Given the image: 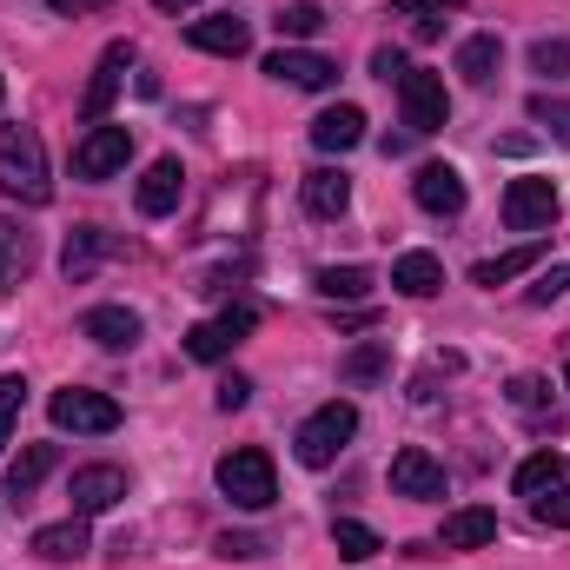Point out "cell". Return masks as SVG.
<instances>
[{
  "mask_svg": "<svg viewBox=\"0 0 570 570\" xmlns=\"http://www.w3.org/2000/svg\"><path fill=\"white\" fill-rule=\"evenodd\" d=\"M0 193L20 206H47L53 199V173H47V146L33 127H0Z\"/></svg>",
  "mask_w": 570,
  "mask_h": 570,
  "instance_id": "6da1fadb",
  "label": "cell"
},
{
  "mask_svg": "<svg viewBox=\"0 0 570 570\" xmlns=\"http://www.w3.org/2000/svg\"><path fill=\"white\" fill-rule=\"evenodd\" d=\"M213 478H219V491H226L239 511H266V504L279 498V471H273V458H266L259 444H239V451H226Z\"/></svg>",
  "mask_w": 570,
  "mask_h": 570,
  "instance_id": "7a4b0ae2",
  "label": "cell"
},
{
  "mask_svg": "<svg viewBox=\"0 0 570 570\" xmlns=\"http://www.w3.org/2000/svg\"><path fill=\"white\" fill-rule=\"evenodd\" d=\"M352 431H358V405H345V399H332V405H318L305 425H298V438H292V451H298V464L305 471H325L345 444H352Z\"/></svg>",
  "mask_w": 570,
  "mask_h": 570,
  "instance_id": "3957f363",
  "label": "cell"
},
{
  "mask_svg": "<svg viewBox=\"0 0 570 570\" xmlns=\"http://www.w3.org/2000/svg\"><path fill=\"white\" fill-rule=\"evenodd\" d=\"M47 412H53V425L73 431V438H107V431H120V405H114L107 392H87V385L53 392Z\"/></svg>",
  "mask_w": 570,
  "mask_h": 570,
  "instance_id": "277c9868",
  "label": "cell"
},
{
  "mask_svg": "<svg viewBox=\"0 0 570 570\" xmlns=\"http://www.w3.org/2000/svg\"><path fill=\"white\" fill-rule=\"evenodd\" d=\"M127 67H134V40H114V47L100 53V67H94L87 94H80V120H87V127H107V114H114V100H120Z\"/></svg>",
  "mask_w": 570,
  "mask_h": 570,
  "instance_id": "5b68a950",
  "label": "cell"
},
{
  "mask_svg": "<svg viewBox=\"0 0 570 570\" xmlns=\"http://www.w3.org/2000/svg\"><path fill=\"white\" fill-rule=\"evenodd\" d=\"M399 107H405V127H412V134H438V127L451 120V94H444V80H438V73H419V67H405V80H399Z\"/></svg>",
  "mask_w": 570,
  "mask_h": 570,
  "instance_id": "8992f818",
  "label": "cell"
},
{
  "mask_svg": "<svg viewBox=\"0 0 570 570\" xmlns=\"http://www.w3.org/2000/svg\"><path fill=\"white\" fill-rule=\"evenodd\" d=\"M558 219V186L551 179H511L504 186V226L511 233H551Z\"/></svg>",
  "mask_w": 570,
  "mask_h": 570,
  "instance_id": "52a82bcc",
  "label": "cell"
},
{
  "mask_svg": "<svg viewBox=\"0 0 570 570\" xmlns=\"http://www.w3.org/2000/svg\"><path fill=\"white\" fill-rule=\"evenodd\" d=\"M253 325H259V312H253V305H233V312H219V318H206V325H193V332H186V358L213 365V358H226Z\"/></svg>",
  "mask_w": 570,
  "mask_h": 570,
  "instance_id": "ba28073f",
  "label": "cell"
},
{
  "mask_svg": "<svg viewBox=\"0 0 570 570\" xmlns=\"http://www.w3.org/2000/svg\"><path fill=\"white\" fill-rule=\"evenodd\" d=\"M67 498H73V518H100V511H114L127 498V471L120 464H80Z\"/></svg>",
  "mask_w": 570,
  "mask_h": 570,
  "instance_id": "9c48e42d",
  "label": "cell"
},
{
  "mask_svg": "<svg viewBox=\"0 0 570 570\" xmlns=\"http://www.w3.org/2000/svg\"><path fill=\"white\" fill-rule=\"evenodd\" d=\"M127 159H134V134L127 127H94L87 140L73 146V173L80 179H114Z\"/></svg>",
  "mask_w": 570,
  "mask_h": 570,
  "instance_id": "30bf717a",
  "label": "cell"
},
{
  "mask_svg": "<svg viewBox=\"0 0 570 570\" xmlns=\"http://www.w3.org/2000/svg\"><path fill=\"white\" fill-rule=\"evenodd\" d=\"M266 73L285 80V87H305V94H325V87L338 80V67H332L325 53H305V47H279V53H266Z\"/></svg>",
  "mask_w": 570,
  "mask_h": 570,
  "instance_id": "8fae6325",
  "label": "cell"
},
{
  "mask_svg": "<svg viewBox=\"0 0 570 570\" xmlns=\"http://www.w3.org/2000/svg\"><path fill=\"white\" fill-rule=\"evenodd\" d=\"M186 40H193L199 53H219V60L253 53V27H246L239 13H206V20H193V27H186Z\"/></svg>",
  "mask_w": 570,
  "mask_h": 570,
  "instance_id": "7c38bea8",
  "label": "cell"
},
{
  "mask_svg": "<svg viewBox=\"0 0 570 570\" xmlns=\"http://www.w3.org/2000/svg\"><path fill=\"white\" fill-rule=\"evenodd\" d=\"M392 491L399 498H444V464L431 458L425 444H405L392 458Z\"/></svg>",
  "mask_w": 570,
  "mask_h": 570,
  "instance_id": "4fadbf2b",
  "label": "cell"
},
{
  "mask_svg": "<svg viewBox=\"0 0 570 570\" xmlns=\"http://www.w3.org/2000/svg\"><path fill=\"white\" fill-rule=\"evenodd\" d=\"M412 199H419L425 213H438V219H458V213H464V173H458V166H419Z\"/></svg>",
  "mask_w": 570,
  "mask_h": 570,
  "instance_id": "5bb4252c",
  "label": "cell"
},
{
  "mask_svg": "<svg viewBox=\"0 0 570 570\" xmlns=\"http://www.w3.org/2000/svg\"><path fill=\"white\" fill-rule=\"evenodd\" d=\"M80 332H87L100 352H134L140 312H127V305H94V312H80Z\"/></svg>",
  "mask_w": 570,
  "mask_h": 570,
  "instance_id": "9a60e30c",
  "label": "cell"
},
{
  "mask_svg": "<svg viewBox=\"0 0 570 570\" xmlns=\"http://www.w3.org/2000/svg\"><path fill=\"white\" fill-rule=\"evenodd\" d=\"M179 193H186V166H179V159H153L134 199H140V213H146V219H166V213L179 206Z\"/></svg>",
  "mask_w": 570,
  "mask_h": 570,
  "instance_id": "2e32d148",
  "label": "cell"
},
{
  "mask_svg": "<svg viewBox=\"0 0 570 570\" xmlns=\"http://www.w3.org/2000/svg\"><path fill=\"white\" fill-rule=\"evenodd\" d=\"M298 206H305L312 219H338V213L352 206V179H345V173H332V166H318V173H305V179H298Z\"/></svg>",
  "mask_w": 570,
  "mask_h": 570,
  "instance_id": "e0dca14e",
  "label": "cell"
},
{
  "mask_svg": "<svg viewBox=\"0 0 570 570\" xmlns=\"http://www.w3.org/2000/svg\"><path fill=\"white\" fill-rule=\"evenodd\" d=\"M114 253H120L114 233H100V226H73V233H67V253H60V273L80 285V279H94V266L114 259Z\"/></svg>",
  "mask_w": 570,
  "mask_h": 570,
  "instance_id": "ac0fdd59",
  "label": "cell"
},
{
  "mask_svg": "<svg viewBox=\"0 0 570 570\" xmlns=\"http://www.w3.org/2000/svg\"><path fill=\"white\" fill-rule=\"evenodd\" d=\"M385 372H392V338H365V345H352V352L338 358V385H352V392L379 385Z\"/></svg>",
  "mask_w": 570,
  "mask_h": 570,
  "instance_id": "d6986e66",
  "label": "cell"
},
{
  "mask_svg": "<svg viewBox=\"0 0 570 570\" xmlns=\"http://www.w3.org/2000/svg\"><path fill=\"white\" fill-rule=\"evenodd\" d=\"M53 464H60V444H27V451L7 464V498H13V504H27V498L47 484V471H53Z\"/></svg>",
  "mask_w": 570,
  "mask_h": 570,
  "instance_id": "ffe728a7",
  "label": "cell"
},
{
  "mask_svg": "<svg viewBox=\"0 0 570 570\" xmlns=\"http://www.w3.org/2000/svg\"><path fill=\"white\" fill-rule=\"evenodd\" d=\"M444 551H478V544H491L498 538V511H484V504H464V511H451L444 518Z\"/></svg>",
  "mask_w": 570,
  "mask_h": 570,
  "instance_id": "44dd1931",
  "label": "cell"
},
{
  "mask_svg": "<svg viewBox=\"0 0 570 570\" xmlns=\"http://www.w3.org/2000/svg\"><path fill=\"white\" fill-rule=\"evenodd\" d=\"M538 259H544V239H524V246H511V253H498V259H478V266H471V285L498 292V285H511L518 273H531Z\"/></svg>",
  "mask_w": 570,
  "mask_h": 570,
  "instance_id": "7402d4cb",
  "label": "cell"
},
{
  "mask_svg": "<svg viewBox=\"0 0 570 570\" xmlns=\"http://www.w3.org/2000/svg\"><path fill=\"white\" fill-rule=\"evenodd\" d=\"M358 140H365V114H358V107H325V114L312 120V146H318V153H352Z\"/></svg>",
  "mask_w": 570,
  "mask_h": 570,
  "instance_id": "603a6c76",
  "label": "cell"
},
{
  "mask_svg": "<svg viewBox=\"0 0 570 570\" xmlns=\"http://www.w3.org/2000/svg\"><path fill=\"white\" fill-rule=\"evenodd\" d=\"M33 558H47V564H73V558H87V518L40 524V531H33Z\"/></svg>",
  "mask_w": 570,
  "mask_h": 570,
  "instance_id": "cb8c5ba5",
  "label": "cell"
},
{
  "mask_svg": "<svg viewBox=\"0 0 570 570\" xmlns=\"http://www.w3.org/2000/svg\"><path fill=\"white\" fill-rule=\"evenodd\" d=\"M27 266H33V239H27V226H20V219H7V213H0V298L27 279Z\"/></svg>",
  "mask_w": 570,
  "mask_h": 570,
  "instance_id": "d4e9b609",
  "label": "cell"
},
{
  "mask_svg": "<svg viewBox=\"0 0 570 570\" xmlns=\"http://www.w3.org/2000/svg\"><path fill=\"white\" fill-rule=\"evenodd\" d=\"M498 60H504V40H498V33H471V40L458 47V73H464L471 87H491Z\"/></svg>",
  "mask_w": 570,
  "mask_h": 570,
  "instance_id": "484cf974",
  "label": "cell"
},
{
  "mask_svg": "<svg viewBox=\"0 0 570 570\" xmlns=\"http://www.w3.org/2000/svg\"><path fill=\"white\" fill-rule=\"evenodd\" d=\"M392 285H399L405 298H431V292H444V266H438L431 253H405V259L392 266Z\"/></svg>",
  "mask_w": 570,
  "mask_h": 570,
  "instance_id": "4316f807",
  "label": "cell"
},
{
  "mask_svg": "<svg viewBox=\"0 0 570 570\" xmlns=\"http://www.w3.org/2000/svg\"><path fill=\"white\" fill-rule=\"evenodd\" d=\"M511 484H518V498H544L551 484H564V451H531Z\"/></svg>",
  "mask_w": 570,
  "mask_h": 570,
  "instance_id": "83f0119b",
  "label": "cell"
},
{
  "mask_svg": "<svg viewBox=\"0 0 570 570\" xmlns=\"http://www.w3.org/2000/svg\"><path fill=\"white\" fill-rule=\"evenodd\" d=\"M464 7L471 0H392V13L419 27V40H438L444 33V13H464Z\"/></svg>",
  "mask_w": 570,
  "mask_h": 570,
  "instance_id": "f1b7e54d",
  "label": "cell"
},
{
  "mask_svg": "<svg viewBox=\"0 0 570 570\" xmlns=\"http://www.w3.org/2000/svg\"><path fill=\"white\" fill-rule=\"evenodd\" d=\"M312 285H318V298H332V305L345 298V305H352V298H365V292H372V273H365V266H318Z\"/></svg>",
  "mask_w": 570,
  "mask_h": 570,
  "instance_id": "f546056e",
  "label": "cell"
},
{
  "mask_svg": "<svg viewBox=\"0 0 570 570\" xmlns=\"http://www.w3.org/2000/svg\"><path fill=\"white\" fill-rule=\"evenodd\" d=\"M332 544H338V558H352V564H358V558H372V551H385V544H379V531H372V524H358V518H338V524H332Z\"/></svg>",
  "mask_w": 570,
  "mask_h": 570,
  "instance_id": "4dcf8cb0",
  "label": "cell"
},
{
  "mask_svg": "<svg viewBox=\"0 0 570 570\" xmlns=\"http://www.w3.org/2000/svg\"><path fill=\"white\" fill-rule=\"evenodd\" d=\"M531 120L551 134L558 146H570V100H551V94H531Z\"/></svg>",
  "mask_w": 570,
  "mask_h": 570,
  "instance_id": "1f68e13d",
  "label": "cell"
},
{
  "mask_svg": "<svg viewBox=\"0 0 570 570\" xmlns=\"http://www.w3.org/2000/svg\"><path fill=\"white\" fill-rule=\"evenodd\" d=\"M318 27H325V7H312V0H292V7L279 13V33H285V40H312Z\"/></svg>",
  "mask_w": 570,
  "mask_h": 570,
  "instance_id": "d6a6232c",
  "label": "cell"
},
{
  "mask_svg": "<svg viewBox=\"0 0 570 570\" xmlns=\"http://www.w3.org/2000/svg\"><path fill=\"white\" fill-rule=\"evenodd\" d=\"M531 511H538V524H551V531H570V484H551L544 498H531Z\"/></svg>",
  "mask_w": 570,
  "mask_h": 570,
  "instance_id": "836d02e7",
  "label": "cell"
},
{
  "mask_svg": "<svg viewBox=\"0 0 570 570\" xmlns=\"http://www.w3.org/2000/svg\"><path fill=\"white\" fill-rule=\"evenodd\" d=\"M531 67H538V73H551V80L570 73V40H538V47H531Z\"/></svg>",
  "mask_w": 570,
  "mask_h": 570,
  "instance_id": "e575fe53",
  "label": "cell"
},
{
  "mask_svg": "<svg viewBox=\"0 0 570 570\" xmlns=\"http://www.w3.org/2000/svg\"><path fill=\"white\" fill-rule=\"evenodd\" d=\"M20 405H27V385L20 379H0V451H7V431L20 419Z\"/></svg>",
  "mask_w": 570,
  "mask_h": 570,
  "instance_id": "d590c367",
  "label": "cell"
},
{
  "mask_svg": "<svg viewBox=\"0 0 570 570\" xmlns=\"http://www.w3.org/2000/svg\"><path fill=\"white\" fill-rule=\"evenodd\" d=\"M219 558H266V538H253V531H226V538H219Z\"/></svg>",
  "mask_w": 570,
  "mask_h": 570,
  "instance_id": "8d00e7d4",
  "label": "cell"
},
{
  "mask_svg": "<svg viewBox=\"0 0 570 570\" xmlns=\"http://www.w3.org/2000/svg\"><path fill=\"white\" fill-rule=\"evenodd\" d=\"M564 292H570V266H551L544 279L531 285V305H551V298H564Z\"/></svg>",
  "mask_w": 570,
  "mask_h": 570,
  "instance_id": "74e56055",
  "label": "cell"
},
{
  "mask_svg": "<svg viewBox=\"0 0 570 570\" xmlns=\"http://www.w3.org/2000/svg\"><path fill=\"white\" fill-rule=\"evenodd\" d=\"M372 73H379L385 87H399V80H405V53H399V47H379V53H372Z\"/></svg>",
  "mask_w": 570,
  "mask_h": 570,
  "instance_id": "f35d334b",
  "label": "cell"
},
{
  "mask_svg": "<svg viewBox=\"0 0 570 570\" xmlns=\"http://www.w3.org/2000/svg\"><path fill=\"white\" fill-rule=\"evenodd\" d=\"M246 399H253V385H246L239 372H233V379H219V392H213V405H219V412H239Z\"/></svg>",
  "mask_w": 570,
  "mask_h": 570,
  "instance_id": "ab89813d",
  "label": "cell"
},
{
  "mask_svg": "<svg viewBox=\"0 0 570 570\" xmlns=\"http://www.w3.org/2000/svg\"><path fill=\"white\" fill-rule=\"evenodd\" d=\"M511 399H518L524 412H538V405H544V379H518V385H511Z\"/></svg>",
  "mask_w": 570,
  "mask_h": 570,
  "instance_id": "60d3db41",
  "label": "cell"
},
{
  "mask_svg": "<svg viewBox=\"0 0 570 570\" xmlns=\"http://www.w3.org/2000/svg\"><path fill=\"white\" fill-rule=\"evenodd\" d=\"M53 13H100V7H114V0H47Z\"/></svg>",
  "mask_w": 570,
  "mask_h": 570,
  "instance_id": "b9f144b4",
  "label": "cell"
},
{
  "mask_svg": "<svg viewBox=\"0 0 570 570\" xmlns=\"http://www.w3.org/2000/svg\"><path fill=\"white\" fill-rule=\"evenodd\" d=\"M159 13H179V7H199V0H153Z\"/></svg>",
  "mask_w": 570,
  "mask_h": 570,
  "instance_id": "7bdbcfd3",
  "label": "cell"
},
{
  "mask_svg": "<svg viewBox=\"0 0 570 570\" xmlns=\"http://www.w3.org/2000/svg\"><path fill=\"white\" fill-rule=\"evenodd\" d=\"M0 100H7V80H0Z\"/></svg>",
  "mask_w": 570,
  "mask_h": 570,
  "instance_id": "ee69618b",
  "label": "cell"
},
{
  "mask_svg": "<svg viewBox=\"0 0 570 570\" xmlns=\"http://www.w3.org/2000/svg\"><path fill=\"white\" fill-rule=\"evenodd\" d=\"M564 385H570V365H564Z\"/></svg>",
  "mask_w": 570,
  "mask_h": 570,
  "instance_id": "f6af8a7d",
  "label": "cell"
}]
</instances>
